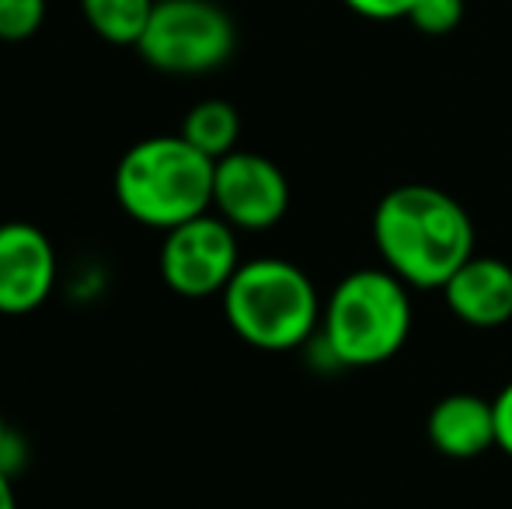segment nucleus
<instances>
[{"label":"nucleus","mask_w":512,"mask_h":509,"mask_svg":"<svg viewBox=\"0 0 512 509\" xmlns=\"http://www.w3.org/2000/svg\"><path fill=\"white\" fill-rule=\"evenodd\" d=\"M0 509H18V492H14V478L0 471Z\"/></svg>","instance_id":"17"},{"label":"nucleus","mask_w":512,"mask_h":509,"mask_svg":"<svg viewBox=\"0 0 512 509\" xmlns=\"http://www.w3.org/2000/svg\"><path fill=\"white\" fill-rule=\"evenodd\" d=\"M495 405V447L512 457V381L492 398Z\"/></svg>","instance_id":"16"},{"label":"nucleus","mask_w":512,"mask_h":509,"mask_svg":"<svg viewBox=\"0 0 512 509\" xmlns=\"http://www.w3.org/2000/svg\"><path fill=\"white\" fill-rule=\"evenodd\" d=\"M411 286L387 265L352 269L321 307V328L310 342L338 370L380 367L405 349L411 335Z\"/></svg>","instance_id":"2"},{"label":"nucleus","mask_w":512,"mask_h":509,"mask_svg":"<svg viewBox=\"0 0 512 509\" xmlns=\"http://www.w3.org/2000/svg\"><path fill=\"white\" fill-rule=\"evenodd\" d=\"M342 4L366 21H398L408 18L411 0H342Z\"/></svg>","instance_id":"15"},{"label":"nucleus","mask_w":512,"mask_h":509,"mask_svg":"<svg viewBox=\"0 0 512 509\" xmlns=\"http://www.w3.org/2000/svg\"><path fill=\"white\" fill-rule=\"evenodd\" d=\"M49 0H0V39L25 42L46 25Z\"/></svg>","instance_id":"13"},{"label":"nucleus","mask_w":512,"mask_h":509,"mask_svg":"<svg viewBox=\"0 0 512 509\" xmlns=\"http://www.w3.org/2000/svg\"><path fill=\"white\" fill-rule=\"evenodd\" d=\"M237 269H241L237 231L220 213L209 210L203 217H192L164 231L161 276L178 297H220Z\"/></svg>","instance_id":"6"},{"label":"nucleus","mask_w":512,"mask_h":509,"mask_svg":"<svg viewBox=\"0 0 512 509\" xmlns=\"http://www.w3.org/2000/svg\"><path fill=\"white\" fill-rule=\"evenodd\" d=\"M439 293L453 318L467 328L492 332L512 321V265L495 255L474 252Z\"/></svg>","instance_id":"9"},{"label":"nucleus","mask_w":512,"mask_h":509,"mask_svg":"<svg viewBox=\"0 0 512 509\" xmlns=\"http://www.w3.org/2000/svg\"><path fill=\"white\" fill-rule=\"evenodd\" d=\"M373 245L380 262L411 290H443L474 255V220L450 192L405 182L373 210Z\"/></svg>","instance_id":"1"},{"label":"nucleus","mask_w":512,"mask_h":509,"mask_svg":"<svg viewBox=\"0 0 512 509\" xmlns=\"http://www.w3.org/2000/svg\"><path fill=\"white\" fill-rule=\"evenodd\" d=\"M405 21L422 35H450L464 21V0H411Z\"/></svg>","instance_id":"14"},{"label":"nucleus","mask_w":512,"mask_h":509,"mask_svg":"<svg viewBox=\"0 0 512 509\" xmlns=\"http://www.w3.org/2000/svg\"><path fill=\"white\" fill-rule=\"evenodd\" d=\"M157 0H81L84 21L112 46H136Z\"/></svg>","instance_id":"12"},{"label":"nucleus","mask_w":512,"mask_h":509,"mask_svg":"<svg viewBox=\"0 0 512 509\" xmlns=\"http://www.w3.org/2000/svg\"><path fill=\"white\" fill-rule=\"evenodd\" d=\"M56 286V248L25 220L0 224V314H32Z\"/></svg>","instance_id":"8"},{"label":"nucleus","mask_w":512,"mask_h":509,"mask_svg":"<svg viewBox=\"0 0 512 509\" xmlns=\"http://www.w3.org/2000/svg\"><path fill=\"white\" fill-rule=\"evenodd\" d=\"M178 133L196 150H203L206 157L220 161V157L237 150V140H241V116H237L234 105L223 102V98H206V102L192 105V109L185 112Z\"/></svg>","instance_id":"11"},{"label":"nucleus","mask_w":512,"mask_h":509,"mask_svg":"<svg viewBox=\"0 0 512 509\" xmlns=\"http://www.w3.org/2000/svg\"><path fill=\"white\" fill-rule=\"evenodd\" d=\"M234 335L262 353H290L310 346L321 328V293L290 258L262 255L241 262L220 293Z\"/></svg>","instance_id":"3"},{"label":"nucleus","mask_w":512,"mask_h":509,"mask_svg":"<svg viewBox=\"0 0 512 509\" xmlns=\"http://www.w3.org/2000/svg\"><path fill=\"white\" fill-rule=\"evenodd\" d=\"M14 429L7 426V419H4V412H0V450H4V443H7V436H11Z\"/></svg>","instance_id":"18"},{"label":"nucleus","mask_w":512,"mask_h":509,"mask_svg":"<svg viewBox=\"0 0 512 509\" xmlns=\"http://www.w3.org/2000/svg\"><path fill=\"white\" fill-rule=\"evenodd\" d=\"M290 210V182L283 168L255 150H234L216 161L213 213L234 231H269Z\"/></svg>","instance_id":"7"},{"label":"nucleus","mask_w":512,"mask_h":509,"mask_svg":"<svg viewBox=\"0 0 512 509\" xmlns=\"http://www.w3.org/2000/svg\"><path fill=\"white\" fill-rule=\"evenodd\" d=\"M216 161L182 133L147 136L122 154L115 168V199L143 227L171 231L213 210Z\"/></svg>","instance_id":"4"},{"label":"nucleus","mask_w":512,"mask_h":509,"mask_svg":"<svg viewBox=\"0 0 512 509\" xmlns=\"http://www.w3.org/2000/svg\"><path fill=\"white\" fill-rule=\"evenodd\" d=\"M237 28L213 0H157L136 53L161 74L196 77L234 56Z\"/></svg>","instance_id":"5"},{"label":"nucleus","mask_w":512,"mask_h":509,"mask_svg":"<svg viewBox=\"0 0 512 509\" xmlns=\"http://www.w3.org/2000/svg\"><path fill=\"white\" fill-rule=\"evenodd\" d=\"M425 436L443 457L471 461L495 447V405L471 391L443 394L425 415Z\"/></svg>","instance_id":"10"}]
</instances>
